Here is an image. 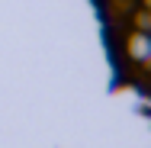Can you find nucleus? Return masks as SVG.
Instances as JSON below:
<instances>
[{
	"label": "nucleus",
	"mask_w": 151,
	"mask_h": 148,
	"mask_svg": "<svg viewBox=\"0 0 151 148\" xmlns=\"http://www.w3.org/2000/svg\"><path fill=\"white\" fill-rule=\"evenodd\" d=\"M119 55H125V61H135V64H151V39H148V32L129 29L125 39H122Z\"/></svg>",
	"instance_id": "obj_1"
}]
</instances>
